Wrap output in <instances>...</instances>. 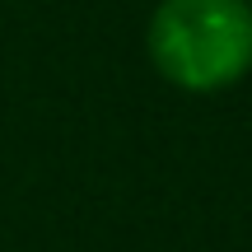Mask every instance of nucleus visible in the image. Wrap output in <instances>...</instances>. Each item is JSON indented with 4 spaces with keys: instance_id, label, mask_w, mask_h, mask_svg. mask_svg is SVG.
I'll list each match as a JSON object with an SVG mask.
<instances>
[{
    "instance_id": "nucleus-1",
    "label": "nucleus",
    "mask_w": 252,
    "mask_h": 252,
    "mask_svg": "<svg viewBox=\"0 0 252 252\" xmlns=\"http://www.w3.org/2000/svg\"><path fill=\"white\" fill-rule=\"evenodd\" d=\"M145 52L173 89H229L252 70V0H159Z\"/></svg>"
}]
</instances>
